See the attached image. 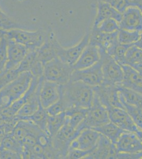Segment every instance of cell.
Here are the masks:
<instances>
[{
  "mask_svg": "<svg viewBox=\"0 0 142 159\" xmlns=\"http://www.w3.org/2000/svg\"><path fill=\"white\" fill-rule=\"evenodd\" d=\"M103 72V84L119 85L122 83L124 72L121 64L108 54L106 51L99 48Z\"/></svg>",
  "mask_w": 142,
  "mask_h": 159,
  "instance_id": "obj_5",
  "label": "cell"
},
{
  "mask_svg": "<svg viewBox=\"0 0 142 159\" xmlns=\"http://www.w3.org/2000/svg\"><path fill=\"white\" fill-rule=\"evenodd\" d=\"M131 66L136 70L142 76V61L133 64V65H131Z\"/></svg>",
  "mask_w": 142,
  "mask_h": 159,
  "instance_id": "obj_43",
  "label": "cell"
},
{
  "mask_svg": "<svg viewBox=\"0 0 142 159\" xmlns=\"http://www.w3.org/2000/svg\"><path fill=\"white\" fill-rule=\"evenodd\" d=\"M30 72H24L6 87L0 90V111L9 107L24 96L33 79Z\"/></svg>",
  "mask_w": 142,
  "mask_h": 159,
  "instance_id": "obj_2",
  "label": "cell"
},
{
  "mask_svg": "<svg viewBox=\"0 0 142 159\" xmlns=\"http://www.w3.org/2000/svg\"><path fill=\"white\" fill-rule=\"evenodd\" d=\"M100 58L99 47L89 43L73 67L74 70L88 68L97 63L100 61Z\"/></svg>",
  "mask_w": 142,
  "mask_h": 159,
  "instance_id": "obj_19",
  "label": "cell"
},
{
  "mask_svg": "<svg viewBox=\"0 0 142 159\" xmlns=\"http://www.w3.org/2000/svg\"><path fill=\"white\" fill-rule=\"evenodd\" d=\"M94 150L83 151L80 149H70L66 159H86V157H88Z\"/></svg>",
  "mask_w": 142,
  "mask_h": 159,
  "instance_id": "obj_41",
  "label": "cell"
},
{
  "mask_svg": "<svg viewBox=\"0 0 142 159\" xmlns=\"http://www.w3.org/2000/svg\"><path fill=\"white\" fill-rule=\"evenodd\" d=\"M38 61L36 50L30 51L16 69L20 73L24 72H30Z\"/></svg>",
  "mask_w": 142,
  "mask_h": 159,
  "instance_id": "obj_33",
  "label": "cell"
},
{
  "mask_svg": "<svg viewBox=\"0 0 142 159\" xmlns=\"http://www.w3.org/2000/svg\"><path fill=\"white\" fill-rule=\"evenodd\" d=\"M48 116V114L47 113L46 109L44 108L40 105L39 108L34 114L29 117L23 120H27L31 121L41 130L46 133V125Z\"/></svg>",
  "mask_w": 142,
  "mask_h": 159,
  "instance_id": "obj_29",
  "label": "cell"
},
{
  "mask_svg": "<svg viewBox=\"0 0 142 159\" xmlns=\"http://www.w3.org/2000/svg\"><path fill=\"white\" fill-rule=\"evenodd\" d=\"M131 45H122L118 43L109 54L112 56L119 64L124 65L125 63V57L126 52Z\"/></svg>",
  "mask_w": 142,
  "mask_h": 159,
  "instance_id": "obj_37",
  "label": "cell"
},
{
  "mask_svg": "<svg viewBox=\"0 0 142 159\" xmlns=\"http://www.w3.org/2000/svg\"><path fill=\"white\" fill-rule=\"evenodd\" d=\"M65 119V112L56 115H48L46 125V134L50 138H53L64 125Z\"/></svg>",
  "mask_w": 142,
  "mask_h": 159,
  "instance_id": "obj_26",
  "label": "cell"
},
{
  "mask_svg": "<svg viewBox=\"0 0 142 159\" xmlns=\"http://www.w3.org/2000/svg\"><path fill=\"white\" fill-rule=\"evenodd\" d=\"M90 32L86 34L81 41L76 45L65 48L59 43L56 38L54 46L58 58L71 66H73L79 59L85 48L89 43Z\"/></svg>",
  "mask_w": 142,
  "mask_h": 159,
  "instance_id": "obj_8",
  "label": "cell"
},
{
  "mask_svg": "<svg viewBox=\"0 0 142 159\" xmlns=\"http://www.w3.org/2000/svg\"><path fill=\"white\" fill-rule=\"evenodd\" d=\"M137 7H139L142 12V0H138V3L137 5Z\"/></svg>",
  "mask_w": 142,
  "mask_h": 159,
  "instance_id": "obj_47",
  "label": "cell"
},
{
  "mask_svg": "<svg viewBox=\"0 0 142 159\" xmlns=\"http://www.w3.org/2000/svg\"><path fill=\"white\" fill-rule=\"evenodd\" d=\"M88 109L71 107L65 111V121L71 126L76 129L83 121L88 112Z\"/></svg>",
  "mask_w": 142,
  "mask_h": 159,
  "instance_id": "obj_25",
  "label": "cell"
},
{
  "mask_svg": "<svg viewBox=\"0 0 142 159\" xmlns=\"http://www.w3.org/2000/svg\"><path fill=\"white\" fill-rule=\"evenodd\" d=\"M80 132L71 126L65 121L57 133L52 138V144L56 159H66L73 141Z\"/></svg>",
  "mask_w": 142,
  "mask_h": 159,
  "instance_id": "obj_6",
  "label": "cell"
},
{
  "mask_svg": "<svg viewBox=\"0 0 142 159\" xmlns=\"http://www.w3.org/2000/svg\"><path fill=\"white\" fill-rule=\"evenodd\" d=\"M124 78L121 85L142 94V76L129 65H121Z\"/></svg>",
  "mask_w": 142,
  "mask_h": 159,
  "instance_id": "obj_20",
  "label": "cell"
},
{
  "mask_svg": "<svg viewBox=\"0 0 142 159\" xmlns=\"http://www.w3.org/2000/svg\"><path fill=\"white\" fill-rule=\"evenodd\" d=\"M93 89L99 101L107 109L110 107L124 109L119 97L118 86L102 84L99 86L93 87Z\"/></svg>",
  "mask_w": 142,
  "mask_h": 159,
  "instance_id": "obj_10",
  "label": "cell"
},
{
  "mask_svg": "<svg viewBox=\"0 0 142 159\" xmlns=\"http://www.w3.org/2000/svg\"><path fill=\"white\" fill-rule=\"evenodd\" d=\"M118 86L119 95L126 103L142 109V94L121 85Z\"/></svg>",
  "mask_w": 142,
  "mask_h": 159,
  "instance_id": "obj_27",
  "label": "cell"
},
{
  "mask_svg": "<svg viewBox=\"0 0 142 159\" xmlns=\"http://www.w3.org/2000/svg\"><path fill=\"white\" fill-rule=\"evenodd\" d=\"M67 108L64 101L60 98L55 103L48 107L46 110L49 115H56L65 112Z\"/></svg>",
  "mask_w": 142,
  "mask_h": 159,
  "instance_id": "obj_40",
  "label": "cell"
},
{
  "mask_svg": "<svg viewBox=\"0 0 142 159\" xmlns=\"http://www.w3.org/2000/svg\"><path fill=\"white\" fill-rule=\"evenodd\" d=\"M0 29L9 30L11 29H23V28L20 24L13 20L0 9Z\"/></svg>",
  "mask_w": 142,
  "mask_h": 159,
  "instance_id": "obj_38",
  "label": "cell"
},
{
  "mask_svg": "<svg viewBox=\"0 0 142 159\" xmlns=\"http://www.w3.org/2000/svg\"><path fill=\"white\" fill-rule=\"evenodd\" d=\"M118 31L110 34L103 33L93 27L90 32L89 43L97 46L110 54L119 43L117 39Z\"/></svg>",
  "mask_w": 142,
  "mask_h": 159,
  "instance_id": "obj_16",
  "label": "cell"
},
{
  "mask_svg": "<svg viewBox=\"0 0 142 159\" xmlns=\"http://www.w3.org/2000/svg\"><path fill=\"white\" fill-rule=\"evenodd\" d=\"M137 135L139 137V139H140V141L142 142V130H140L139 132H137L136 133Z\"/></svg>",
  "mask_w": 142,
  "mask_h": 159,
  "instance_id": "obj_46",
  "label": "cell"
},
{
  "mask_svg": "<svg viewBox=\"0 0 142 159\" xmlns=\"http://www.w3.org/2000/svg\"><path fill=\"white\" fill-rule=\"evenodd\" d=\"M94 129L106 137L113 144H115L121 136L126 132L110 121L101 126L94 128Z\"/></svg>",
  "mask_w": 142,
  "mask_h": 159,
  "instance_id": "obj_24",
  "label": "cell"
},
{
  "mask_svg": "<svg viewBox=\"0 0 142 159\" xmlns=\"http://www.w3.org/2000/svg\"><path fill=\"white\" fill-rule=\"evenodd\" d=\"M109 4L122 14L128 7H137L138 0H98Z\"/></svg>",
  "mask_w": 142,
  "mask_h": 159,
  "instance_id": "obj_35",
  "label": "cell"
},
{
  "mask_svg": "<svg viewBox=\"0 0 142 159\" xmlns=\"http://www.w3.org/2000/svg\"><path fill=\"white\" fill-rule=\"evenodd\" d=\"M74 70L72 66L65 63L57 57L44 65V79L65 85L70 81Z\"/></svg>",
  "mask_w": 142,
  "mask_h": 159,
  "instance_id": "obj_4",
  "label": "cell"
},
{
  "mask_svg": "<svg viewBox=\"0 0 142 159\" xmlns=\"http://www.w3.org/2000/svg\"><path fill=\"white\" fill-rule=\"evenodd\" d=\"M47 33L43 30L30 31L24 29L6 30L4 37L25 46L30 51H35L44 43Z\"/></svg>",
  "mask_w": 142,
  "mask_h": 159,
  "instance_id": "obj_3",
  "label": "cell"
},
{
  "mask_svg": "<svg viewBox=\"0 0 142 159\" xmlns=\"http://www.w3.org/2000/svg\"><path fill=\"white\" fill-rule=\"evenodd\" d=\"M101 33L110 34L115 33L120 29L119 25L116 20L108 19L101 22L96 26H93Z\"/></svg>",
  "mask_w": 142,
  "mask_h": 159,
  "instance_id": "obj_34",
  "label": "cell"
},
{
  "mask_svg": "<svg viewBox=\"0 0 142 159\" xmlns=\"http://www.w3.org/2000/svg\"><path fill=\"white\" fill-rule=\"evenodd\" d=\"M120 29L142 33V12L139 7H131L122 13Z\"/></svg>",
  "mask_w": 142,
  "mask_h": 159,
  "instance_id": "obj_14",
  "label": "cell"
},
{
  "mask_svg": "<svg viewBox=\"0 0 142 159\" xmlns=\"http://www.w3.org/2000/svg\"><path fill=\"white\" fill-rule=\"evenodd\" d=\"M94 94L92 87L82 82L70 81L62 85L61 99L67 109L71 107L88 109L92 105Z\"/></svg>",
  "mask_w": 142,
  "mask_h": 159,
  "instance_id": "obj_1",
  "label": "cell"
},
{
  "mask_svg": "<svg viewBox=\"0 0 142 159\" xmlns=\"http://www.w3.org/2000/svg\"><path fill=\"white\" fill-rule=\"evenodd\" d=\"M122 14L106 2L98 1L97 12L94 22V26L97 25L101 22L108 19H113L118 23L121 22Z\"/></svg>",
  "mask_w": 142,
  "mask_h": 159,
  "instance_id": "obj_22",
  "label": "cell"
},
{
  "mask_svg": "<svg viewBox=\"0 0 142 159\" xmlns=\"http://www.w3.org/2000/svg\"><path fill=\"white\" fill-rule=\"evenodd\" d=\"M140 39H142V33H141V34H140Z\"/></svg>",
  "mask_w": 142,
  "mask_h": 159,
  "instance_id": "obj_48",
  "label": "cell"
},
{
  "mask_svg": "<svg viewBox=\"0 0 142 159\" xmlns=\"http://www.w3.org/2000/svg\"><path fill=\"white\" fill-rule=\"evenodd\" d=\"M0 149L8 150L12 152L20 154L21 156L23 152L24 147L22 143L17 140L12 135V134L9 133L6 135L2 139L0 143Z\"/></svg>",
  "mask_w": 142,
  "mask_h": 159,
  "instance_id": "obj_28",
  "label": "cell"
},
{
  "mask_svg": "<svg viewBox=\"0 0 142 159\" xmlns=\"http://www.w3.org/2000/svg\"><path fill=\"white\" fill-rule=\"evenodd\" d=\"M119 97L125 110L128 112V114L130 115L131 117L137 126L138 127L140 130H142V109L126 103L120 95Z\"/></svg>",
  "mask_w": 142,
  "mask_h": 159,
  "instance_id": "obj_31",
  "label": "cell"
},
{
  "mask_svg": "<svg viewBox=\"0 0 142 159\" xmlns=\"http://www.w3.org/2000/svg\"><path fill=\"white\" fill-rule=\"evenodd\" d=\"M118 152L115 145L101 134L93 152L86 157L88 159H116Z\"/></svg>",
  "mask_w": 142,
  "mask_h": 159,
  "instance_id": "obj_18",
  "label": "cell"
},
{
  "mask_svg": "<svg viewBox=\"0 0 142 159\" xmlns=\"http://www.w3.org/2000/svg\"><path fill=\"white\" fill-rule=\"evenodd\" d=\"M109 121L108 110L101 103L96 95L94 94L92 105L89 108L86 117L77 127L76 130L81 132L85 129H94Z\"/></svg>",
  "mask_w": 142,
  "mask_h": 159,
  "instance_id": "obj_7",
  "label": "cell"
},
{
  "mask_svg": "<svg viewBox=\"0 0 142 159\" xmlns=\"http://www.w3.org/2000/svg\"><path fill=\"white\" fill-rule=\"evenodd\" d=\"M61 95L62 85L43 79L40 88L39 99L44 108L46 109L59 100Z\"/></svg>",
  "mask_w": 142,
  "mask_h": 159,
  "instance_id": "obj_11",
  "label": "cell"
},
{
  "mask_svg": "<svg viewBox=\"0 0 142 159\" xmlns=\"http://www.w3.org/2000/svg\"><path fill=\"white\" fill-rule=\"evenodd\" d=\"M55 38L54 33L49 31L47 33L46 39L44 43L36 50L37 59L44 65L57 57L54 46Z\"/></svg>",
  "mask_w": 142,
  "mask_h": 159,
  "instance_id": "obj_21",
  "label": "cell"
},
{
  "mask_svg": "<svg viewBox=\"0 0 142 159\" xmlns=\"http://www.w3.org/2000/svg\"><path fill=\"white\" fill-rule=\"evenodd\" d=\"M108 110L110 121L126 132L136 133L140 130L124 109L110 107Z\"/></svg>",
  "mask_w": 142,
  "mask_h": 159,
  "instance_id": "obj_12",
  "label": "cell"
},
{
  "mask_svg": "<svg viewBox=\"0 0 142 159\" xmlns=\"http://www.w3.org/2000/svg\"><path fill=\"white\" fill-rule=\"evenodd\" d=\"M1 39H0V42H1Z\"/></svg>",
  "mask_w": 142,
  "mask_h": 159,
  "instance_id": "obj_49",
  "label": "cell"
},
{
  "mask_svg": "<svg viewBox=\"0 0 142 159\" xmlns=\"http://www.w3.org/2000/svg\"><path fill=\"white\" fill-rule=\"evenodd\" d=\"M134 45L139 47L140 49H142V39L140 38L137 42H136L134 43Z\"/></svg>",
  "mask_w": 142,
  "mask_h": 159,
  "instance_id": "obj_44",
  "label": "cell"
},
{
  "mask_svg": "<svg viewBox=\"0 0 142 159\" xmlns=\"http://www.w3.org/2000/svg\"><path fill=\"white\" fill-rule=\"evenodd\" d=\"M7 60V41L4 36L0 42V72L5 69Z\"/></svg>",
  "mask_w": 142,
  "mask_h": 159,
  "instance_id": "obj_39",
  "label": "cell"
},
{
  "mask_svg": "<svg viewBox=\"0 0 142 159\" xmlns=\"http://www.w3.org/2000/svg\"><path fill=\"white\" fill-rule=\"evenodd\" d=\"M6 39L7 41V60L4 70H9L16 69L27 54L31 51L25 46L13 40L7 39V38Z\"/></svg>",
  "mask_w": 142,
  "mask_h": 159,
  "instance_id": "obj_13",
  "label": "cell"
},
{
  "mask_svg": "<svg viewBox=\"0 0 142 159\" xmlns=\"http://www.w3.org/2000/svg\"><path fill=\"white\" fill-rule=\"evenodd\" d=\"M115 145L118 153H136L142 152V142L133 132L124 133Z\"/></svg>",
  "mask_w": 142,
  "mask_h": 159,
  "instance_id": "obj_17",
  "label": "cell"
},
{
  "mask_svg": "<svg viewBox=\"0 0 142 159\" xmlns=\"http://www.w3.org/2000/svg\"><path fill=\"white\" fill-rule=\"evenodd\" d=\"M125 61L124 65L130 66L142 61V49L134 44L131 46L126 52Z\"/></svg>",
  "mask_w": 142,
  "mask_h": 159,
  "instance_id": "obj_32",
  "label": "cell"
},
{
  "mask_svg": "<svg viewBox=\"0 0 142 159\" xmlns=\"http://www.w3.org/2000/svg\"><path fill=\"white\" fill-rule=\"evenodd\" d=\"M6 30L3 29H0V39L5 36Z\"/></svg>",
  "mask_w": 142,
  "mask_h": 159,
  "instance_id": "obj_45",
  "label": "cell"
},
{
  "mask_svg": "<svg viewBox=\"0 0 142 159\" xmlns=\"http://www.w3.org/2000/svg\"><path fill=\"white\" fill-rule=\"evenodd\" d=\"M20 154L8 150L0 149V159H21Z\"/></svg>",
  "mask_w": 142,
  "mask_h": 159,
  "instance_id": "obj_42",
  "label": "cell"
},
{
  "mask_svg": "<svg viewBox=\"0 0 142 159\" xmlns=\"http://www.w3.org/2000/svg\"><path fill=\"white\" fill-rule=\"evenodd\" d=\"M140 38V33L136 31L120 29L118 31V43L122 45H133Z\"/></svg>",
  "mask_w": 142,
  "mask_h": 159,
  "instance_id": "obj_30",
  "label": "cell"
},
{
  "mask_svg": "<svg viewBox=\"0 0 142 159\" xmlns=\"http://www.w3.org/2000/svg\"><path fill=\"white\" fill-rule=\"evenodd\" d=\"M100 135V133L94 129H85L73 141L70 149L92 151L95 148Z\"/></svg>",
  "mask_w": 142,
  "mask_h": 159,
  "instance_id": "obj_15",
  "label": "cell"
},
{
  "mask_svg": "<svg viewBox=\"0 0 142 159\" xmlns=\"http://www.w3.org/2000/svg\"><path fill=\"white\" fill-rule=\"evenodd\" d=\"M20 74L17 69L2 70L0 72V90L16 79Z\"/></svg>",
  "mask_w": 142,
  "mask_h": 159,
  "instance_id": "obj_36",
  "label": "cell"
},
{
  "mask_svg": "<svg viewBox=\"0 0 142 159\" xmlns=\"http://www.w3.org/2000/svg\"><path fill=\"white\" fill-rule=\"evenodd\" d=\"M42 82L38 88L16 114V117L18 118L19 120L25 119L29 117L39 108L41 105L40 102L39 91Z\"/></svg>",
  "mask_w": 142,
  "mask_h": 159,
  "instance_id": "obj_23",
  "label": "cell"
},
{
  "mask_svg": "<svg viewBox=\"0 0 142 159\" xmlns=\"http://www.w3.org/2000/svg\"><path fill=\"white\" fill-rule=\"evenodd\" d=\"M70 81L82 82L92 88L101 85L103 78L100 61L88 68L74 70L71 76Z\"/></svg>",
  "mask_w": 142,
  "mask_h": 159,
  "instance_id": "obj_9",
  "label": "cell"
}]
</instances>
